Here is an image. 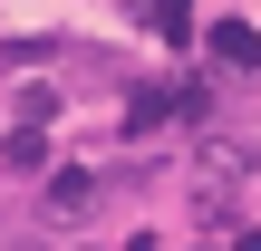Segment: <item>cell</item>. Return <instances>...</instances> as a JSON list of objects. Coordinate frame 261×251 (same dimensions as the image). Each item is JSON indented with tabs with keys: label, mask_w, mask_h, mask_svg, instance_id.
Segmentation results:
<instances>
[{
	"label": "cell",
	"mask_w": 261,
	"mask_h": 251,
	"mask_svg": "<svg viewBox=\"0 0 261 251\" xmlns=\"http://www.w3.org/2000/svg\"><path fill=\"white\" fill-rule=\"evenodd\" d=\"M87 203H97V174H77V164H68V174H48V213H58V222H77Z\"/></svg>",
	"instance_id": "cell-2"
},
{
	"label": "cell",
	"mask_w": 261,
	"mask_h": 251,
	"mask_svg": "<svg viewBox=\"0 0 261 251\" xmlns=\"http://www.w3.org/2000/svg\"><path fill=\"white\" fill-rule=\"evenodd\" d=\"M155 116H174V87H136V97H126V135H145Z\"/></svg>",
	"instance_id": "cell-5"
},
{
	"label": "cell",
	"mask_w": 261,
	"mask_h": 251,
	"mask_svg": "<svg viewBox=\"0 0 261 251\" xmlns=\"http://www.w3.org/2000/svg\"><path fill=\"white\" fill-rule=\"evenodd\" d=\"M0 164H10V174H39V164H48V126H19V135L0 145Z\"/></svg>",
	"instance_id": "cell-3"
},
{
	"label": "cell",
	"mask_w": 261,
	"mask_h": 251,
	"mask_svg": "<svg viewBox=\"0 0 261 251\" xmlns=\"http://www.w3.org/2000/svg\"><path fill=\"white\" fill-rule=\"evenodd\" d=\"M232 251H261V232H242V242H232Z\"/></svg>",
	"instance_id": "cell-6"
},
{
	"label": "cell",
	"mask_w": 261,
	"mask_h": 251,
	"mask_svg": "<svg viewBox=\"0 0 261 251\" xmlns=\"http://www.w3.org/2000/svg\"><path fill=\"white\" fill-rule=\"evenodd\" d=\"M203 48H213L223 68H261V29H252V19H213V29H203Z\"/></svg>",
	"instance_id": "cell-1"
},
{
	"label": "cell",
	"mask_w": 261,
	"mask_h": 251,
	"mask_svg": "<svg viewBox=\"0 0 261 251\" xmlns=\"http://www.w3.org/2000/svg\"><path fill=\"white\" fill-rule=\"evenodd\" d=\"M145 29L184 48V39H194V0H145Z\"/></svg>",
	"instance_id": "cell-4"
}]
</instances>
